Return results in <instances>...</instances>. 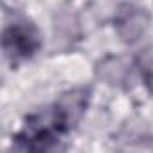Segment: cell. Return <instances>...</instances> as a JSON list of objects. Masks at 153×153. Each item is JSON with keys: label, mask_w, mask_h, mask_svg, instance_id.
<instances>
[{"label": "cell", "mask_w": 153, "mask_h": 153, "mask_svg": "<svg viewBox=\"0 0 153 153\" xmlns=\"http://www.w3.org/2000/svg\"><path fill=\"white\" fill-rule=\"evenodd\" d=\"M87 105H88V90L85 88H74L61 94V97L52 106V112L61 133L68 131L79 123V119L87 110Z\"/></svg>", "instance_id": "7a4b0ae2"}, {"label": "cell", "mask_w": 153, "mask_h": 153, "mask_svg": "<svg viewBox=\"0 0 153 153\" xmlns=\"http://www.w3.org/2000/svg\"><path fill=\"white\" fill-rule=\"evenodd\" d=\"M114 25L117 36L124 43H135L146 33L149 25V15L135 4H123L115 11Z\"/></svg>", "instance_id": "3957f363"}, {"label": "cell", "mask_w": 153, "mask_h": 153, "mask_svg": "<svg viewBox=\"0 0 153 153\" xmlns=\"http://www.w3.org/2000/svg\"><path fill=\"white\" fill-rule=\"evenodd\" d=\"M135 67L139 68L140 76L146 81H153V45L140 49L133 59Z\"/></svg>", "instance_id": "5b68a950"}, {"label": "cell", "mask_w": 153, "mask_h": 153, "mask_svg": "<svg viewBox=\"0 0 153 153\" xmlns=\"http://www.w3.org/2000/svg\"><path fill=\"white\" fill-rule=\"evenodd\" d=\"M38 49H40V36L33 25L20 22L6 27L4 51L7 52V56H11L13 59H24L31 58Z\"/></svg>", "instance_id": "6da1fadb"}, {"label": "cell", "mask_w": 153, "mask_h": 153, "mask_svg": "<svg viewBox=\"0 0 153 153\" xmlns=\"http://www.w3.org/2000/svg\"><path fill=\"white\" fill-rule=\"evenodd\" d=\"M126 65L117 58H108L99 65V76L112 85H121L126 79Z\"/></svg>", "instance_id": "277c9868"}]
</instances>
